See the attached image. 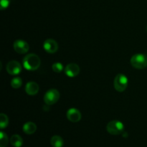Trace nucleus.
Returning <instances> with one entry per match:
<instances>
[{"instance_id":"obj_15","label":"nucleus","mask_w":147,"mask_h":147,"mask_svg":"<svg viewBox=\"0 0 147 147\" xmlns=\"http://www.w3.org/2000/svg\"><path fill=\"white\" fill-rule=\"evenodd\" d=\"M9 119L7 115L4 113H1L0 114V128L1 129H4L8 126Z\"/></svg>"},{"instance_id":"obj_5","label":"nucleus","mask_w":147,"mask_h":147,"mask_svg":"<svg viewBox=\"0 0 147 147\" xmlns=\"http://www.w3.org/2000/svg\"><path fill=\"white\" fill-rule=\"evenodd\" d=\"M60 98V93L56 89H50L45 94L44 101L46 104L53 105L57 103Z\"/></svg>"},{"instance_id":"obj_4","label":"nucleus","mask_w":147,"mask_h":147,"mask_svg":"<svg viewBox=\"0 0 147 147\" xmlns=\"http://www.w3.org/2000/svg\"><path fill=\"white\" fill-rule=\"evenodd\" d=\"M106 129H107V131L111 134L119 135L124 130V125L119 121H111L107 124Z\"/></svg>"},{"instance_id":"obj_13","label":"nucleus","mask_w":147,"mask_h":147,"mask_svg":"<svg viewBox=\"0 0 147 147\" xmlns=\"http://www.w3.org/2000/svg\"><path fill=\"white\" fill-rule=\"evenodd\" d=\"M10 143L14 147H21L23 144V139L20 135L14 134L10 139Z\"/></svg>"},{"instance_id":"obj_18","label":"nucleus","mask_w":147,"mask_h":147,"mask_svg":"<svg viewBox=\"0 0 147 147\" xmlns=\"http://www.w3.org/2000/svg\"><path fill=\"white\" fill-rule=\"evenodd\" d=\"M52 68H53V71H54L55 73H61V72L63 71V64L60 63H55L53 65Z\"/></svg>"},{"instance_id":"obj_8","label":"nucleus","mask_w":147,"mask_h":147,"mask_svg":"<svg viewBox=\"0 0 147 147\" xmlns=\"http://www.w3.org/2000/svg\"><path fill=\"white\" fill-rule=\"evenodd\" d=\"M43 47L48 53H55L58 50V44L53 39H47L44 42Z\"/></svg>"},{"instance_id":"obj_19","label":"nucleus","mask_w":147,"mask_h":147,"mask_svg":"<svg viewBox=\"0 0 147 147\" xmlns=\"http://www.w3.org/2000/svg\"><path fill=\"white\" fill-rule=\"evenodd\" d=\"M10 4V0H0V9L4 10L9 7Z\"/></svg>"},{"instance_id":"obj_10","label":"nucleus","mask_w":147,"mask_h":147,"mask_svg":"<svg viewBox=\"0 0 147 147\" xmlns=\"http://www.w3.org/2000/svg\"><path fill=\"white\" fill-rule=\"evenodd\" d=\"M67 118L70 121L76 123L81 119V113L78 109L72 108L67 111Z\"/></svg>"},{"instance_id":"obj_16","label":"nucleus","mask_w":147,"mask_h":147,"mask_svg":"<svg viewBox=\"0 0 147 147\" xmlns=\"http://www.w3.org/2000/svg\"><path fill=\"white\" fill-rule=\"evenodd\" d=\"M22 80L20 77L14 78L11 80V86L13 88H20L22 86Z\"/></svg>"},{"instance_id":"obj_3","label":"nucleus","mask_w":147,"mask_h":147,"mask_svg":"<svg viewBox=\"0 0 147 147\" xmlns=\"http://www.w3.org/2000/svg\"><path fill=\"white\" fill-rule=\"evenodd\" d=\"M128 78L125 75L119 73L115 77L113 86L118 92H123L128 86Z\"/></svg>"},{"instance_id":"obj_6","label":"nucleus","mask_w":147,"mask_h":147,"mask_svg":"<svg viewBox=\"0 0 147 147\" xmlns=\"http://www.w3.org/2000/svg\"><path fill=\"white\" fill-rule=\"evenodd\" d=\"M22 67L21 64L15 60L9 61L7 65V71L8 72L9 74L12 75V76L20 74L22 72Z\"/></svg>"},{"instance_id":"obj_9","label":"nucleus","mask_w":147,"mask_h":147,"mask_svg":"<svg viewBox=\"0 0 147 147\" xmlns=\"http://www.w3.org/2000/svg\"><path fill=\"white\" fill-rule=\"evenodd\" d=\"M79 73H80V67L76 63H70L65 68V73L68 77H76L79 74Z\"/></svg>"},{"instance_id":"obj_14","label":"nucleus","mask_w":147,"mask_h":147,"mask_svg":"<svg viewBox=\"0 0 147 147\" xmlns=\"http://www.w3.org/2000/svg\"><path fill=\"white\" fill-rule=\"evenodd\" d=\"M50 144L53 147H63L64 145V142L61 136L56 135L51 138Z\"/></svg>"},{"instance_id":"obj_12","label":"nucleus","mask_w":147,"mask_h":147,"mask_svg":"<svg viewBox=\"0 0 147 147\" xmlns=\"http://www.w3.org/2000/svg\"><path fill=\"white\" fill-rule=\"evenodd\" d=\"M22 129L26 134H32L37 130V126L33 122H27L24 124Z\"/></svg>"},{"instance_id":"obj_11","label":"nucleus","mask_w":147,"mask_h":147,"mask_svg":"<svg viewBox=\"0 0 147 147\" xmlns=\"http://www.w3.org/2000/svg\"><path fill=\"white\" fill-rule=\"evenodd\" d=\"M39 86L35 82H29L25 86L26 93L30 96H34L39 91Z\"/></svg>"},{"instance_id":"obj_20","label":"nucleus","mask_w":147,"mask_h":147,"mask_svg":"<svg viewBox=\"0 0 147 147\" xmlns=\"http://www.w3.org/2000/svg\"><path fill=\"white\" fill-rule=\"evenodd\" d=\"M146 32H147V26H146Z\"/></svg>"},{"instance_id":"obj_17","label":"nucleus","mask_w":147,"mask_h":147,"mask_svg":"<svg viewBox=\"0 0 147 147\" xmlns=\"http://www.w3.org/2000/svg\"><path fill=\"white\" fill-rule=\"evenodd\" d=\"M8 136L4 132H0V147H6L8 145Z\"/></svg>"},{"instance_id":"obj_1","label":"nucleus","mask_w":147,"mask_h":147,"mask_svg":"<svg viewBox=\"0 0 147 147\" xmlns=\"http://www.w3.org/2000/svg\"><path fill=\"white\" fill-rule=\"evenodd\" d=\"M41 64L40 58L35 54L27 55L23 59V66L27 70L33 71L37 70Z\"/></svg>"},{"instance_id":"obj_2","label":"nucleus","mask_w":147,"mask_h":147,"mask_svg":"<svg viewBox=\"0 0 147 147\" xmlns=\"http://www.w3.org/2000/svg\"><path fill=\"white\" fill-rule=\"evenodd\" d=\"M131 64L136 69H144L147 67V57L144 54H136L131 58Z\"/></svg>"},{"instance_id":"obj_7","label":"nucleus","mask_w":147,"mask_h":147,"mask_svg":"<svg viewBox=\"0 0 147 147\" xmlns=\"http://www.w3.org/2000/svg\"><path fill=\"white\" fill-rule=\"evenodd\" d=\"M14 49L19 54H24L30 50V46L27 42L22 40H17L14 42Z\"/></svg>"}]
</instances>
